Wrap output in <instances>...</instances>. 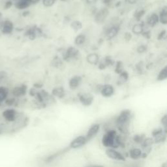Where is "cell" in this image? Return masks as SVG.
<instances>
[{
  "instance_id": "6da1fadb",
  "label": "cell",
  "mask_w": 167,
  "mask_h": 167,
  "mask_svg": "<svg viewBox=\"0 0 167 167\" xmlns=\"http://www.w3.org/2000/svg\"><path fill=\"white\" fill-rule=\"evenodd\" d=\"M131 119V111L124 110L119 114L116 119L115 123L118 130L123 134H126L128 132V127Z\"/></svg>"
},
{
  "instance_id": "cb8c5ba5",
  "label": "cell",
  "mask_w": 167,
  "mask_h": 167,
  "mask_svg": "<svg viewBox=\"0 0 167 167\" xmlns=\"http://www.w3.org/2000/svg\"><path fill=\"white\" fill-rule=\"evenodd\" d=\"M167 78V67L165 66L159 73L157 80L158 81H163Z\"/></svg>"
},
{
  "instance_id": "4dcf8cb0",
  "label": "cell",
  "mask_w": 167,
  "mask_h": 167,
  "mask_svg": "<svg viewBox=\"0 0 167 167\" xmlns=\"http://www.w3.org/2000/svg\"><path fill=\"white\" fill-rule=\"evenodd\" d=\"M119 76H120V79L124 82H126L128 79H129V74L125 71H122L121 73L119 74Z\"/></svg>"
},
{
  "instance_id": "681fc988",
  "label": "cell",
  "mask_w": 167,
  "mask_h": 167,
  "mask_svg": "<svg viewBox=\"0 0 167 167\" xmlns=\"http://www.w3.org/2000/svg\"><path fill=\"white\" fill-rule=\"evenodd\" d=\"M2 133H3V131H1V129H0V135H2Z\"/></svg>"
},
{
  "instance_id": "484cf974",
  "label": "cell",
  "mask_w": 167,
  "mask_h": 167,
  "mask_svg": "<svg viewBox=\"0 0 167 167\" xmlns=\"http://www.w3.org/2000/svg\"><path fill=\"white\" fill-rule=\"evenodd\" d=\"M86 41V36L83 34H80L77 36V37L75 38L74 40V43L76 45H81V44H84L85 43Z\"/></svg>"
},
{
  "instance_id": "9a60e30c",
  "label": "cell",
  "mask_w": 167,
  "mask_h": 167,
  "mask_svg": "<svg viewBox=\"0 0 167 167\" xmlns=\"http://www.w3.org/2000/svg\"><path fill=\"white\" fill-rule=\"evenodd\" d=\"M52 95L53 96L56 97L59 99H62L65 97V90L62 87H58L53 89L52 91Z\"/></svg>"
},
{
  "instance_id": "f546056e",
  "label": "cell",
  "mask_w": 167,
  "mask_h": 167,
  "mask_svg": "<svg viewBox=\"0 0 167 167\" xmlns=\"http://www.w3.org/2000/svg\"><path fill=\"white\" fill-rule=\"evenodd\" d=\"M4 102L7 106L11 107V106H13L15 104L16 99L15 98H13V97H12V98H7Z\"/></svg>"
},
{
  "instance_id": "83f0119b",
  "label": "cell",
  "mask_w": 167,
  "mask_h": 167,
  "mask_svg": "<svg viewBox=\"0 0 167 167\" xmlns=\"http://www.w3.org/2000/svg\"><path fill=\"white\" fill-rule=\"evenodd\" d=\"M114 61L112 58L110 57V56H107L105 58V60H104V63L105 64L106 66H111V65H113L114 64Z\"/></svg>"
},
{
  "instance_id": "4fadbf2b",
  "label": "cell",
  "mask_w": 167,
  "mask_h": 167,
  "mask_svg": "<svg viewBox=\"0 0 167 167\" xmlns=\"http://www.w3.org/2000/svg\"><path fill=\"white\" fill-rule=\"evenodd\" d=\"M129 155L130 158H131L133 160H137L138 159L142 158V151L140 148L138 147H135V148L131 149L129 152Z\"/></svg>"
},
{
  "instance_id": "3957f363",
  "label": "cell",
  "mask_w": 167,
  "mask_h": 167,
  "mask_svg": "<svg viewBox=\"0 0 167 167\" xmlns=\"http://www.w3.org/2000/svg\"><path fill=\"white\" fill-rule=\"evenodd\" d=\"M106 155H107L108 157L114 161H125V157L124 155L121 154L120 152L117 151L116 149L113 148H107L106 149Z\"/></svg>"
},
{
  "instance_id": "f5cc1de1",
  "label": "cell",
  "mask_w": 167,
  "mask_h": 167,
  "mask_svg": "<svg viewBox=\"0 0 167 167\" xmlns=\"http://www.w3.org/2000/svg\"><path fill=\"white\" fill-rule=\"evenodd\" d=\"M54 1H55V0H54Z\"/></svg>"
},
{
  "instance_id": "8d00e7d4",
  "label": "cell",
  "mask_w": 167,
  "mask_h": 167,
  "mask_svg": "<svg viewBox=\"0 0 167 167\" xmlns=\"http://www.w3.org/2000/svg\"><path fill=\"white\" fill-rule=\"evenodd\" d=\"M166 30H163L162 32H161L159 34L158 36V40H162L166 38Z\"/></svg>"
},
{
  "instance_id": "277c9868",
  "label": "cell",
  "mask_w": 167,
  "mask_h": 167,
  "mask_svg": "<svg viewBox=\"0 0 167 167\" xmlns=\"http://www.w3.org/2000/svg\"><path fill=\"white\" fill-rule=\"evenodd\" d=\"M87 142L88 140L86 136L84 135H80L74 138L71 142L70 144H69V147L72 149H78L84 146Z\"/></svg>"
},
{
  "instance_id": "ab89813d",
  "label": "cell",
  "mask_w": 167,
  "mask_h": 167,
  "mask_svg": "<svg viewBox=\"0 0 167 167\" xmlns=\"http://www.w3.org/2000/svg\"><path fill=\"white\" fill-rule=\"evenodd\" d=\"M124 37H125V40L127 41H129L132 39V35H131V33L127 32V33H125Z\"/></svg>"
},
{
  "instance_id": "603a6c76",
  "label": "cell",
  "mask_w": 167,
  "mask_h": 167,
  "mask_svg": "<svg viewBox=\"0 0 167 167\" xmlns=\"http://www.w3.org/2000/svg\"><path fill=\"white\" fill-rule=\"evenodd\" d=\"M143 31H144V27L143 25L141 24H135L132 28L133 33L136 35L142 34V33H143Z\"/></svg>"
},
{
  "instance_id": "74e56055",
  "label": "cell",
  "mask_w": 167,
  "mask_h": 167,
  "mask_svg": "<svg viewBox=\"0 0 167 167\" xmlns=\"http://www.w3.org/2000/svg\"><path fill=\"white\" fill-rule=\"evenodd\" d=\"M7 76V73L4 71H0V82L4 80Z\"/></svg>"
},
{
  "instance_id": "f907efd6",
  "label": "cell",
  "mask_w": 167,
  "mask_h": 167,
  "mask_svg": "<svg viewBox=\"0 0 167 167\" xmlns=\"http://www.w3.org/2000/svg\"><path fill=\"white\" fill-rule=\"evenodd\" d=\"M1 17H2V14H1V12H0V19H1Z\"/></svg>"
},
{
  "instance_id": "816d5d0a",
  "label": "cell",
  "mask_w": 167,
  "mask_h": 167,
  "mask_svg": "<svg viewBox=\"0 0 167 167\" xmlns=\"http://www.w3.org/2000/svg\"><path fill=\"white\" fill-rule=\"evenodd\" d=\"M62 1H66V0H62Z\"/></svg>"
},
{
  "instance_id": "5b68a950",
  "label": "cell",
  "mask_w": 167,
  "mask_h": 167,
  "mask_svg": "<svg viewBox=\"0 0 167 167\" xmlns=\"http://www.w3.org/2000/svg\"><path fill=\"white\" fill-rule=\"evenodd\" d=\"M2 116L8 122H14L17 119V112L14 108H7L2 112Z\"/></svg>"
},
{
  "instance_id": "836d02e7",
  "label": "cell",
  "mask_w": 167,
  "mask_h": 167,
  "mask_svg": "<svg viewBox=\"0 0 167 167\" xmlns=\"http://www.w3.org/2000/svg\"><path fill=\"white\" fill-rule=\"evenodd\" d=\"M144 13H145V11H144V10H140V11H138V12H136L135 15L136 20H140V19L142 17V16L144 15Z\"/></svg>"
},
{
  "instance_id": "8992f818",
  "label": "cell",
  "mask_w": 167,
  "mask_h": 167,
  "mask_svg": "<svg viewBox=\"0 0 167 167\" xmlns=\"http://www.w3.org/2000/svg\"><path fill=\"white\" fill-rule=\"evenodd\" d=\"M79 99L81 104L84 107H90L93 103L94 97L90 93H84L79 95Z\"/></svg>"
},
{
  "instance_id": "2e32d148",
  "label": "cell",
  "mask_w": 167,
  "mask_h": 167,
  "mask_svg": "<svg viewBox=\"0 0 167 167\" xmlns=\"http://www.w3.org/2000/svg\"><path fill=\"white\" fill-rule=\"evenodd\" d=\"M79 54V51L76 48H74V47H69V48L67 50V52L65 53V59H70V58H74L75 56Z\"/></svg>"
},
{
  "instance_id": "bcb514c9",
  "label": "cell",
  "mask_w": 167,
  "mask_h": 167,
  "mask_svg": "<svg viewBox=\"0 0 167 167\" xmlns=\"http://www.w3.org/2000/svg\"><path fill=\"white\" fill-rule=\"evenodd\" d=\"M29 14V13L28 12V11H26V12L23 13V16H26L28 15Z\"/></svg>"
},
{
  "instance_id": "f6af8a7d",
  "label": "cell",
  "mask_w": 167,
  "mask_h": 167,
  "mask_svg": "<svg viewBox=\"0 0 167 167\" xmlns=\"http://www.w3.org/2000/svg\"><path fill=\"white\" fill-rule=\"evenodd\" d=\"M137 1L138 0H127V1L131 4H135L136 2H137Z\"/></svg>"
},
{
  "instance_id": "7402d4cb",
  "label": "cell",
  "mask_w": 167,
  "mask_h": 167,
  "mask_svg": "<svg viewBox=\"0 0 167 167\" xmlns=\"http://www.w3.org/2000/svg\"><path fill=\"white\" fill-rule=\"evenodd\" d=\"M159 21V16L157 14H153V15L149 16L147 23H148L149 26L154 27L155 25L157 24Z\"/></svg>"
},
{
  "instance_id": "d4e9b609",
  "label": "cell",
  "mask_w": 167,
  "mask_h": 167,
  "mask_svg": "<svg viewBox=\"0 0 167 167\" xmlns=\"http://www.w3.org/2000/svg\"><path fill=\"white\" fill-rule=\"evenodd\" d=\"M71 26L74 31L78 32L82 28V24L79 20H74L71 24Z\"/></svg>"
},
{
  "instance_id": "ac0fdd59",
  "label": "cell",
  "mask_w": 167,
  "mask_h": 167,
  "mask_svg": "<svg viewBox=\"0 0 167 167\" xmlns=\"http://www.w3.org/2000/svg\"><path fill=\"white\" fill-rule=\"evenodd\" d=\"M8 95H9V90L4 86H0V104L6 100Z\"/></svg>"
},
{
  "instance_id": "30bf717a",
  "label": "cell",
  "mask_w": 167,
  "mask_h": 167,
  "mask_svg": "<svg viewBox=\"0 0 167 167\" xmlns=\"http://www.w3.org/2000/svg\"><path fill=\"white\" fill-rule=\"evenodd\" d=\"M27 86L22 84L20 86H17L13 89L12 91L13 95L15 97H20L24 96L27 93Z\"/></svg>"
},
{
  "instance_id": "f35d334b",
  "label": "cell",
  "mask_w": 167,
  "mask_h": 167,
  "mask_svg": "<svg viewBox=\"0 0 167 167\" xmlns=\"http://www.w3.org/2000/svg\"><path fill=\"white\" fill-rule=\"evenodd\" d=\"M13 1H6V3L4 5V9H9L10 8L13 6Z\"/></svg>"
},
{
  "instance_id": "ba28073f",
  "label": "cell",
  "mask_w": 167,
  "mask_h": 167,
  "mask_svg": "<svg viewBox=\"0 0 167 167\" xmlns=\"http://www.w3.org/2000/svg\"><path fill=\"white\" fill-rule=\"evenodd\" d=\"M0 29L5 35L11 34L14 29L13 23L10 20H5L0 24Z\"/></svg>"
},
{
  "instance_id": "60d3db41",
  "label": "cell",
  "mask_w": 167,
  "mask_h": 167,
  "mask_svg": "<svg viewBox=\"0 0 167 167\" xmlns=\"http://www.w3.org/2000/svg\"><path fill=\"white\" fill-rule=\"evenodd\" d=\"M37 91H36L35 88H32L29 90V95L32 97H35L36 95V93H37Z\"/></svg>"
},
{
  "instance_id": "ffe728a7",
  "label": "cell",
  "mask_w": 167,
  "mask_h": 167,
  "mask_svg": "<svg viewBox=\"0 0 167 167\" xmlns=\"http://www.w3.org/2000/svg\"><path fill=\"white\" fill-rule=\"evenodd\" d=\"M119 27L118 26H113L112 27L108 30V32L107 33V36L108 39H112L113 37H114L116 35L118 34V33L119 32Z\"/></svg>"
},
{
  "instance_id": "d590c367",
  "label": "cell",
  "mask_w": 167,
  "mask_h": 167,
  "mask_svg": "<svg viewBox=\"0 0 167 167\" xmlns=\"http://www.w3.org/2000/svg\"><path fill=\"white\" fill-rule=\"evenodd\" d=\"M136 51L139 54H142V53L145 52L147 51V47L144 45H140L138 47Z\"/></svg>"
},
{
  "instance_id": "d6a6232c",
  "label": "cell",
  "mask_w": 167,
  "mask_h": 167,
  "mask_svg": "<svg viewBox=\"0 0 167 167\" xmlns=\"http://www.w3.org/2000/svg\"><path fill=\"white\" fill-rule=\"evenodd\" d=\"M161 123L163 125L164 127V130L166 131V127H167V115L165 114L162 118L161 119Z\"/></svg>"
},
{
  "instance_id": "f1b7e54d",
  "label": "cell",
  "mask_w": 167,
  "mask_h": 167,
  "mask_svg": "<svg viewBox=\"0 0 167 167\" xmlns=\"http://www.w3.org/2000/svg\"><path fill=\"white\" fill-rule=\"evenodd\" d=\"M145 138V136H143L142 135H135L133 138V140L136 143L138 144H141L142 142V141Z\"/></svg>"
},
{
  "instance_id": "5bb4252c",
  "label": "cell",
  "mask_w": 167,
  "mask_h": 167,
  "mask_svg": "<svg viewBox=\"0 0 167 167\" xmlns=\"http://www.w3.org/2000/svg\"><path fill=\"white\" fill-rule=\"evenodd\" d=\"M82 81V78L79 76H74L69 81V88H70L71 90H75L80 85V82Z\"/></svg>"
},
{
  "instance_id": "b9f144b4",
  "label": "cell",
  "mask_w": 167,
  "mask_h": 167,
  "mask_svg": "<svg viewBox=\"0 0 167 167\" xmlns=\"http://www.w3.org/2000/svg\"><path fill=\"white\" fill-rule=\"evenodd\" d=\"M106 67L107 66L105 65V64L104 63V62H102V63H101L99 64V69H101V70H103V69H105L106 68Z\"/></svg>"
},
{
  "instance_id": "7bdbcfd3",
  "label": "cell",
  "mask_w": 167,
  "mask_h": 167,
  "mask_svg": "<svg viewBox=\"0 0 167 167\" xmlns=\"http://www.w3.org/2000/svg\"><path fill=\"white\" fill-rule=\"evenodd\" d=\"M33 86H34L35 88H37V89L41 88L42 87H43V84H39V83H36L34 85H33Z\"/></svg>"
},
{
  "instance_id": "44dd1931",
  "label": "cell",
  "mask_w": 167,
  "mask_h": 167,
  "mask_svg": "<svg viewBox=\"0 0 167 167\" xmlns=\"http://www.w3.org/2000/svg\"><path fill=\"white\" fill-rule=\"evenodd\" d=\"M166 133L167 132L164 131L162 133H161L160 135L154 137V144H159L165 142L166 140Z\"/></svg>"
},
{
  "instance_id": "9c48e42d",
  "label": "cell",
  "mask_w": 167,
  "mask_h": 167,
  "mask_svg": "<svg viewBox=\"0 0 167 167\" xmlns=\"http://www.w3.org/2000/svg\"><path fill=\"white\" fill-rule=\"evenodd\" d=\"M108 13L109 11L107 9L104 8L100 10L98 13L96 14L95 17V21L97 24H102L103 23L106 18H107L108 16Z\"/></svg>"
},
{
  "instance_id": "d6986e66",
  "label": "cell",
  "mask_w": 167,
  "mask_h": 167,
  "mask_svg": "<svg viewBox=\"0 0 167 167\" xmlns=\"http://www.w3.org/2000/svg\"><path fill=\"white\" fill-rule=\"evenodd\" d=\"M159 20L163 24H167V8L165 7L160 12V15L159 16Z\"/></svg>"
},
{
  "instance_id": "ee69618b",
  "label": "cell",
  "mask_w": 167,
  "mask_h": 167,
  "mask_svg": "<svg viewBox=\"0 0 167 167\" xmlns=\"http://www.w3.org/2000/svg\"><path fill=\"white\" fill-rule=\"evenodd\" d=\"M97 1V0H86V2L88 3L89 4H94Z\"/></svg>"
},
{
  "instance_id": "1f68e13d",
  "label": "cell",
  "mask_w": 167,
  "mask_h": 167,
  "mask_svg": "<svg viewBox=\"0 0 167 167\" xmlns=\"http://www.w3.org/2000/svg\"><path fill=\"white\" fill-rule=\"evenodd\" d=\"M164 131H165L164 130L163 128H157V129H155L153 131L152 134V136H154V137H155V136L160 135L161 133H162ZM165 132H166V131H165Z\"/></svg>"
},
{
  "instance_id": "c3c4849f",
  "label": "cell",
  "mask_w": 167,
  "mask_h": 167,
  "mask_svg": "<svg viewBox=\"0 0 167 167\" xmlns=\"http://www.w3.org/2000/svg\"><path fill=\"white\" fill-rule=\"evenodd\" d=\"M41 0H33V4H37V3L39 2Z\"/></svg>"
},
{
  "instance_id": "52a82bcc",
  "label": "cell",
  "mask_w": 167,
  "mask_h": 167,
  "mask_svg": "<svg viewBox=\"0 0 167 167\" xmlns=\"http://www.w3.org/2000/svg\"><path fill=\"white\" fill-rule=\"evenodd\" d=\"M100 128H101V125L99 123H94L91 125V127L89 128L87 133H86V135L85 136L88 142L91 140L94 136H95L98 134Z\"/></svg>"
},
{
  "instance_id": "4316f807",
  "label": "cell",
  "mask_w": 167,
  "mask_h": 167,
  "mask_svg": "<svg viewBox=\"0 0 167 167\" xmlns=\"http://www.w3.org/2000/svg\"><path fill=\"white\" fill-rule=\"evenodd\" d=\"M123 65L121 62H118L116 63L115 72L117 74H120L122 71H123Z\"/></svg>"
},
{
  "instance_id": "e575fe53",
  "label": "cell",
  "mask_w": 167,
  "mask_h": 167,
  "mask_svg": "<svg viewBox=\"0 0 167 167\" xmlns=\"http://www.w3.org/2000/svg\"><path fill=\"white\" fill-rule=\"evenodd\" d=\"M54 0H43V4L45 7H51L54 4Z\"/></svg>"
},
{
  "instance_id": "7c38bea8",
  "label": "cell",
  "mask_w": 167,
  "mask_h": 167,
  "mask_svg": "<svg viewBox=\"0 0 167 167\" xmlns=\"http://www.w3.org/2000/svg\"><path fill=\"white\" fill-rule=\"evenodd\" d=\"M31 4H33V0H18L15 4V6L16 9L23 10L27 9Z\"/></svg>"
},
{
  "instance_id": "8fae6325",
  "label": "cell",
  "mask_w": 167,
  "mask_h": 167,
  "mask_svg": "<svg viewBox=\"0 0 167 167\" xmlns=\"http://www.w3.org/2000/svg\"><path fill=\"white\" fill-rule=\"evenodd\" d=\"M114 93V88L112 85L107 84L102 86L101 90V93L104 97H110Z\"/></svg>"
},
{
  "instance_id": "e0dca14e",
  "label": "cell",
  "mask_w": 167,
  "mask_h": 167,
  "mask_svg": "<svg viewBox=\"0 0 167 167\" xmlns=\"http://www.w3.org/2000/svg\"><path fill=\"white\" fill-rule=\"evenodd\" d=\"M99 55L95 53H91V54H88L86 57L87 62L91 65H97L99 62Z\"/></svg>"
},
{
  "instance_id": "7dc6e473",
  "label": "cell",
  "mask_w": 167,
  "mask_h": 167,
  "mask_svg": "<svg viewBox=\"0 0 167 167\" xmlns=\"http://www.w3.org/2000/svg\"><path fill=\"white\" fill-rule=\"evenodd\" d=\"M88 167H104V166L102 165H92V166H90Z\"/></svg>"
},
{
  "instance_id": "7a4b0ae2",
  "label": "cell",
  "mask_w": 167,
  "mask_h": 167,
  "mask_svg": "<svg viewBox=\"0 0 167 167\" xmlns=\"http://www.w3.org/2000/svg\"><path fill=\"white\" fill-rule=\"evenodd\" d=\"M117 133L114 129L107 131L102 138V144L107 148L116 149L119 147L116 142Z\"/></svg>"
}]
</instances>
